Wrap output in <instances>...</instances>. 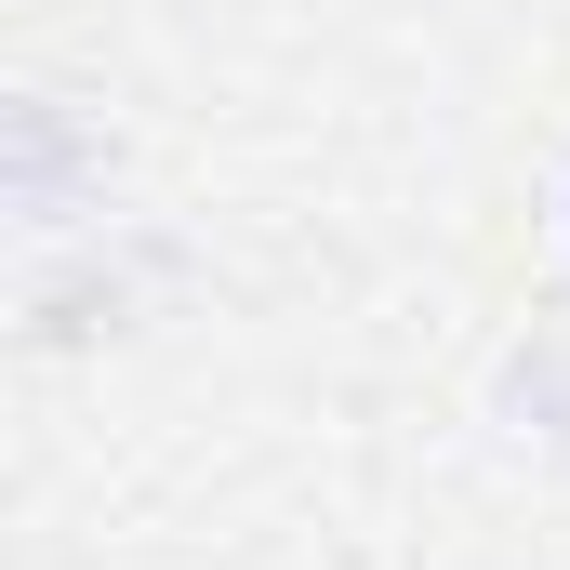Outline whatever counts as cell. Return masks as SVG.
<instances>
[{
  "label": "cell",
  "instance_id": "6da1fadb",
  "mask_svg": "<svg viewBox=\"0 0 570 570\" xmlns=\"http://www.w3.org/2000/svg\"><path fill=\"white\" fill-rule=\"evenodd\" d=\"M94 186H107V146L80 134L53 94H13V107H0V199H13L27 226H80Z\"/></svg>",
  "mask_w": 570,
  "mask_h": 570
}]
</instances>
